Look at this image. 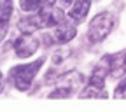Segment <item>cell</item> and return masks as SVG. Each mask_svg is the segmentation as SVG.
<instances>
[{"mask_svg":"<svg viewBox=\"0 0 126 112\" xmlns=\"http://www.w3.org/2000/svg\"><path fill=\"white\" fill-rule=\"evenodd\" d=\"M112 28H114L112 14H110V12H100V14H96L91 19L89 28H88V39H89V42L98 44V42L105 40L107 35L112 32Z\"/></svg>","mask_w":126,"mask_h":112,"instance_id":"3","label":"cell"},{"mask_svg":"<svg viewBox=\"0 0 126 112\" xmlns=\"http://www.w3.org/2000/svg\"><path fill=\"white\" fill-rule=\"evenodd\" d=\"M0 14H2V2H0Z\"/></svg>","mask_w":126,"mask_h":112,"instance_id":"12","label":"cell"},{"mask_svg":"<svg viewBox=\"0 0 126 112\" xmlns=\"http://www.w3.org/2000/svg\"><path fill=\"white\" fill-rule=\"evenodd\" d=\"M53 4H54V0H42L40 9H44V7H53Z\"/></svg>","mask_w":126,"mask_h":112,"instance_id":"10","label":"cell"},{"mask_svg":"<svg viewBox=\"0 0 126 112\" xmlns=\"http://www.w3.org/2000/svg\"><path fill=\"white\" fill-rule=\"evenodd\" d=\"M114 98H126V77L119 82V86L114 91Z\"/></svg>","mask_w":126,"mask_h":112,"instance_id":"9","label":"cell"},{"mask_svg":"<svg viewBox=\"0 0 126 112\" xmlns=\"http://www.w3.org/2000/svg\"><path fill=\"white\" fill-rule=\"evenodd\" d=\"M107 72H109V56H103L100 60V63L94 67L89 84L81 93V98H107V91H105Z\"/></svg>","mask_w":126,"mask_h":112,"instance_id":"2","label":"cell"},{"mask_svg":"<svg viewBox=\"0 0 126 112\" xmlns=\"http://www.w3.org/2000/svg\"><path fill=\"white\" fill-rule=\"evenodd\" d=\"M4 91V75H2V72H0V93Z\"/></svg>","mask_w":126,"mask_h":112,"instance_id":"11","label":"cell"},{"mask_svg":"<svg viewBox=\"0 0 126 112\" xmlns=\"http://www.w3.org/2000/svg\"><path fill=\"white\" fill-rule=\"evenodd\" d=\"M109 72L116 79L126 74V49L117 54L109 56Z\"/></svg>","mask_w":126,"mask_h":112,"instance_id":"6","label":"cell"},{"mask_svg":"<svg viewBox=\"0 0 126 112\" xmlns=\"http://www.w3.org/2000/svg\"><path fill=\"white\" fill-rule=\"evenodd\" d=\"M91 2L89 0H72V7L68 11V16L74 23H82L89 12Z\"/></svg>","mask_w":126,"mask_h":112,"instance_id":"5","label":"cell"},{"mask_svg":"<svg viewBox=\"0 0 126 112\" xmlns=\"http://www.w3.org/2000/svg\"><path fill=\"white\" fill-rule=\"evenodd\" d=\"M19 5H21V9H23V11L32 12V11H37V9H40V5H42V0H21V2H19Z\"/></svg>","mask_w":126,"mask_h":112,"instance_id":"8","label":"cell"},{"mask_svg":"<svg viewBox=\"0 0 126 112\" xmlns=\"http://www.w3.org/2000/svg\"><path fill=\"white\" fill-rule=\"evenodd\" d=\"M44 63H46V58H39L35 61L12 67L9 75H11V81L16 86V89H18V91H28L30 86L33 84V79H35L37 72L42 68Z\"/></svg>","mask_w":126,"mask_h":112,"instance_id":"1","label":"cell"},{"mask_svg":"<svg viewBox=\"0 0 126 112\" xmlns=\"http://www.w3.org/2000/svg\"><path fill=\"white\" fill-rule=\"evenodd\" d=\"M12 46H14V53L18 58H30L40 47V40L33 35V32H25L23 35H19L14 40Z\"/></svg>","mask_w":126,"mask_h":112,"instance_id":"4","label":"cell"},{"mask_svg":"<svg viewBox=\"0 0 126 112\" xmlns=\"http://www.w3.org/2000/svg\"><path fill=\"white\" fill-rule=\"evenodd\" d=\"M77 35V30L74 26H68V25H56V30H54V39L61 44H68L74 37Z\"/></svg>","mask_w":126,"mask_h":112,"instance_id":"7","label":"cell"}]
</instances>
